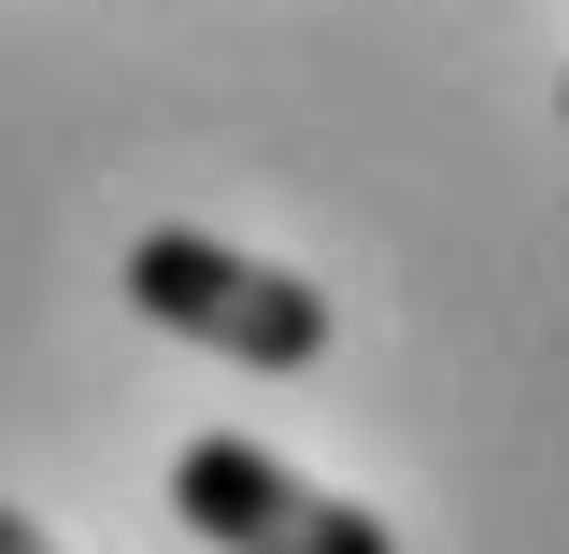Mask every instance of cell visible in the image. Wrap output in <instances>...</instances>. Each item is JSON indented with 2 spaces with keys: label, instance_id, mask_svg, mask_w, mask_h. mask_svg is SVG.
I'll return each instance as SVG.
<instances>
[{
  "label": "cell",
  "instance_id": "cell-2",
  "mask_svg": "<svg viewBox=\"0 0 569 554\" xmlns=\"http://www.w3.org/2000/svg\"><path fill=\"white\" fill-rule=\"evenodd\" d=\"M171 512H186L213 554H399L385 512L299 484L284 455H257V441H186V455H171Z\"/></svg>",
  "mask_w": 569,
  "mask_h": 554
},
{
  "label": "cell",
  "instance_id": "cell-1",
  "mask_svg": "<svg viewBox=\"0 0 569 554\" xmlns=\"http://www.w3.org/2000/svg\"><path fill=\"white\" fill-rule=\"evenodd\" d=\"M129 299L171 342L228 355V370H313L328 355V284L271 271V256H228L213 228H142L129 242Z\"/></svg>",
  "mask_w": 569,
  "mask_h": 554
},
{
  "label": "cell",
  "instance_id": "cell-3",
  "mask_svg": "<svg viewBox=\"0 0 569 554\" xmlns=\"http://www.w3.org/2000/svg\"><path fill=\"white\" fill-rule=\"evenodd\" d=\"M0 554H58V541H43V526H29V512H0Z\"/></svg>",
  "mask_w": 569,
  "mask_h": 554
},
{
  "label": "cell",
  "instance_id": "cell-4",
  "mask_svg": "<svg viewBox=\"0 0 569 554\" xmlns=\"http://www.w3.org/2000/svg\"><path fill=\"white\" fill-rule=\"evenodd\" d=\"M556 114H569V85H556Z\"/></svg>",
  "mask_w": 569,
  "mask_h": 554
}]
</instances>
